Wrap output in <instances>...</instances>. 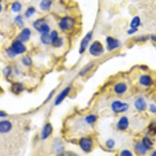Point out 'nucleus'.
I'll return each instance as SVG.
<instances>
[{
	"label": "nucleus",
	"mask_w": 156,
	"mask_h": 156,
	"mask_svg": "<svg viewBox=\"0 0 156 156\" xmlns=\"http://www.w3.org/2000/svg\"><path fill=\"white\" fill-rule=\"evenodd\" d=\"M27 51V48L23 43L20 40H16L12 42L11 47L7 49V54L9 57H14L17 55L24 53Z\"/></svg>",
	"instance_id": "1"
},
{
	"label": "nucleus",
	"mask_w": 156,
	"mask_h": 156,
	"mask_svg": "<svg viewBox=\"0 0 156 156\" xmlns=\"http://www.w3.org/2000/svg\"><path fill=\"white\" fill-rule=\"evenodd\" d=\"M76 24L74 18L69 16H65L58 22V27L62 31L66 32L72 30Z\"/></svg>",
	"instance_id": "2"
},
{
	"label": "nucleus",
	"mask_w": 156,
	"mask_h": 156,
	"mask_svg": "<svg viewBox=\"0 0 156 156\" xmlns=\"http://www.w3.org/2000/svg\"><path fill=\"white\" fill-rule=\"evenodd\" d=\"M89 53L94 57H99L105 52V48L102 43L99 41H93L89 46Z\"/></svg>",
	"instance_id": "3"
},
{
	"label": "nucleus",
	"mask_w": 156,
	"mask_h": 156,
	"mask_svg": "<svg viewBox=\"0 0 156 156\" xmlns=\"http://www.w3.org/2000/svg\"><path fill=\"white\" fill-rule=\"evenodd\" d=\"M33 27L37 31H38L41 34L49 33L50 31V26L44 18H39V19L36 20L33 23Z\"/></svg>",
	"instance_id": "4"
},
{
	"label": "nucleus",
	"mask_w": 156,
	"mask_h": 156,
	"mask_svg": "<svg viewBox=\"0 0 156 156\" xmlns=\"http://www.w3.org/2000/svg\"><path fill=\"white\" fill-rule=\"evenodd\" d=\"M78 144L82 151L85 153H89L91 151L94 146L93 139L90 136H83L78 140Z\"/></svg>",
	"instance_id": "5"
},
{
	"label": "nucleus",
	"mask_w": 156,
	"mask_h": 156,
	"mask_svg": "<svg viewBox=\"0 0 156 156\" xmlns=\"http://www.w3.org/2000/svg\"><path fill=\"white\" fill-rule=\"evenodd\" d=\"M111 109L115 113H123L128 111L129 105L126 102H123L119 100H115L111 103Z\"/></svg>",
	"instance_id": "6"
},
{
	"label": "nucleus",
	"mask_w": 156,
	"mask_h": 156,
	"mask_svg": "<svg viewBox=\"0 0 156 156\" xmlns=\"http://www.w3.org/2000/svg\"><path fill=\"white\" fill-rule=\"evenodd\" d=\"M105 42H106L107 50L109 51L118 49L121 46V42L119 41V40L112 37V36H108L105 39Z\"/></svg>",
	"instance_id": "7"
},
{
	"label": "nucleus",
	"mask_w": 156,
	"mask_h": 156,
	"mask_svg": "<svg viewBox=\"0 0 156 156\" xmlns=\"http://www.w3.org/2000/svg\"><path fill=\"white\" fill-rule=\"evenodd\" d=\"M92 37H93V32L90 31L88 32L85 36H84V37H83V39H82V41L80 44V48H79V53H80V55L85 52L86 49L87 48L90 41H91V39H92Z\"/></svg>",
	"instance_id": "8"
},
{
	"label": "nucleus",
	"mask_w": 156,
	"mask_h": 156,
	"mask_svg": "<svg viewBox=\"0 0 156 156\" xmlns=\"http://www.w3.org/2000/svg\"><path fill=\"white\" fill-rule=\"evenodd\" d=\"M70 90H71L70 87H65V88H64L63 90H62V91H61V92L58 94V96H57L56 98H55V100L54 105H55V106L60 105L61 103H62V101L65 100V98H66L69 95V92H70Z\"/></svg>",
	"instance_id": "9"
},
{
	"label": "nucleus",
	"mask_w": 156,
	"mask_h": 156,
	"mask_svg": "<svg viewBox=\"0 0 156 156\" xmlns=\"http://www.w3.org/2000/svg\"><path fill=\"white\" fill-rule=\"evenodd\" d=\"M52 131H53V126H52V125H51L50 122H47V123H45L44 126H43L41 132V140H46L47 138H48V137L50 136V135L52 133Z\"/></svg>",
	"instance_id": "10"
},
{
	"label": "nucleus",
	"mask_w": 156,
	"mask_h": 156,
	"mask_svg": "<svg viewBox=\"0 0 156 156\" xmlns=\"http://www.w3.org/2000/svg\"><path fill=\"white\" fill-rule=\"evenodd\" d=\"M127 84L125 82H118L114 85V92L118 95H122L127 91Z\"/></svg>",
	"instance_id": "11"
},
{
	"label": "nucleus",
	"mask_w": 156,
	"mask_h": 156,
	"mask_svg": "<svg viewBox=\"0 0 156 156\" xmlns=\"http://www.w3.org/2000/svg\"><path fill=\"white\" fill-rule=\"evenodd\" d=\"M139 83L143 87H151L153 84V79L150 75L143 74L140 75L139 77Z\"/></svg>",
	"instance_id": "12"
},
{
	"label": "nucleus",
	"mask_w": 156,
	"mask_h": 156,
	"mask_svg": "<svg viewBox=\"0 0 156 156\" xmlns=\"http://www.w3.org/2000/svg\"><path fill=\"white\" fill-rule=\"evenodd\" d=\"M133 105H134L135 108L137 111H140V112H143L147 108V103H146L145 100L143 97L137 98L134 101Z\"/></svg>",
	"instance_id": "13"
},
{
	"label": "nucleus",
	"mask_w": 156,
	"mask_h": 156,
	"mask_svg": "<svg viewBox=\"0 0 156 156\" xmlns=\"http://www.w3.org/2000/svg\"><path fill=\"white\" fill-rule=\"evenodd\" d=\"M129 121L127 117L125 115H122L119 119L118 122L116 123L117 129L119 130H126L128 127H129Z\"/></svg>",
	"instance_id": "14"
},
{
	"label": "nucleus",
	"mask_w": 156,
	"mask_h": 156,
	"mask_svg": "<svg viewBox=\"0 0 156 156\" xmlns=\"http://www.w3.org/2000/svg\"><path fill=\"white\" fill-rule=\"evenodd\" d=\"M12 128V122L9 120L0 121V133H9Z\"/></svg>",
	"instance_id": "15"
},
{
	"label": "nucleus",
	"mask_w": 156,
	"mask_h": 156,
	"mask_svg": "<svg viewBox=\"0 0 156 156\" xmlns=\"http://www.w3.org/2000/svg\"><path fill=\"white\" fill-rule=\"evenodd\" d=\"M30 36H31V30L30 28H26L23 29L22 31L19 34V40L22 42H26L30 39Z\"/></svg>",
	"instance_id": "16"
},
{
	"label": "nucleus",
	"mask_w": 156,
	"mask_h": 156,
	"mask_svg": "<svg viewBox=\"0 0 156 156\" xmlns=\"http://www.w3.org/2000/svg\"><path fill=\"white\" fill-rule=\"evenodd\" d=\"M135 151L138 154H141V155H144L147 153V148L145 147V146L144 145V144L142 143V141H137L135 144Z\"/></svg>",
	"instance_id": "17"
},
{
	"label": "nucleus",
	"mask_w": 156,
	"mask_h": 156,
	"mask_svg": "<svg viewBox=\"0 0 156 156\" xmlns=\"http://www.w3.org/2000/svg\"><path fill=\"white\" fill-rule=\"evenodd\" d=\"M52 5V0H41L39 4V7L42 11H48Z\"/></svg>",
	"instance_id": "18"
},
{
	"label": "nucleus",
	"mask_w": 156,
	"mask_h": 156,
	"mask_svg": "<svg viewBox=\"0 0 156 156\" xmlns=\"http://www.w3.org/2000/svg\"><path fill=\"white\" fill-rule=\"evenodd\" d=\"M23 90H24V86L21 83H12V87H11V90L16 94H20L21 92H23Z\"/></svg>",
	"instance_id": "19"
},
{
	"label": "nucleus",
	"mask_w": 156,
	"mask_h": 156,
	"mask_svg": "<svg viewBox=\"0 0 156 156\" xmlns=\"http://www.w3.org/2000/svg\"><path fill=\"white\" fill-rule=\"evenodd\" d=\"M40 41L44 45H49L51 44V35L49 33H45V34H41L40 36Z\"/></svg>",
	"instance_id": "20"
},
{
	"label": "nucleus",
	"mask_w": 156,
	"mask_h": 156,
	"mask_svg": "<svg viewBox=\"0 0 156 156\" xmlns=\"http://www.w3.org/2000/svg\"><path fill=\"white\" fill-rule=\"evenodd\" d=\"M98 120V116L94 114H89L84 118V121L87 124L92 125L94 124Z\"/></svg>",
	"instance_id": "21"
},
{
	"label": "nucleus",
	"mask_w": 156,
	"mask_h": 156,
	"mask_svg": "<svg viewBox=\"0 0 156 156\" xmlns=\"http://www.w3.org/2000/svg\"><path fill=\"white\" fill-rule=\"evenodd\" d=\"M140 25V18L138 16H136L131 20L130 23H129V27L130 28H137Z\"/></svg>",
	"instance_id": "22"
},
{
	"label": "nucleus",
	"mask_w": 156,
	"mask_h": 156,
	"mask_svg": "<svg viewBox=\"0 0 156 156\" xmlns=\"http://www.w3.org/2000/svg\"><path fill=\"white\" fill-rule=\"evenodd\" d=\"M94 66V63H90L88 64V65H87L86 66H84V67L83 68V69H81V70L79 72V76H84V75L87 74V73H89L91 69H92V68Z\"/></svg>",
	"instance_id": "23"
},
{
	"label": "nucleus",
	"mask_w": 156,
	"mask_h": 156,
	"mask_svg": "<svg viewBox=\"0 0 156 156\" xmlns=\"http://www.w3.org/2000/svg\"><path fill=\"white\" fill-rule=\"evenodd\" d=\"M63 44H64V40L63 38L61 37H58L56 40H55V41L51 42V45L55 48H61V47L63 46Z\"/></svg>",
	"instance_id": "24"
},
{
	"label": "nucleus",
	"mask_w": 156,
	"mask_h": 156,
	"mask_svg": "<svg viewBox=\"0 0 156 156\" xmlns=\"http://www.w3.org/2000/svg\"><path fill=\"white\" fill-rule=\"evenodd\" d=\"M142 143L144 144L147 150H150L153 146V142L151 139L149 138L148 136H144L143 140H142Z\"/></svg>",
	"instance_id": "25"
},
{
	"label": "nucleus",
	"mask_w": 156,
	"mask_h": 156,
	"mask_svg": "<svg viewBox=\"0 0 156 156\" xmlns=\"http://www.w3.org/2000/svg\"><path fill=\"white\" fill-rule=\"evenodd\" d=\"M21 62L25 66H31L32 63H33L32 58H30V56H28V55L23 56L21 59Z\"/></svg>",
	"instance_id": "26"
},
{
	"label": "nucleus",
	"mask_w": 156,
	"mask_h": 156,
	"mask_svg": "<svg viewBox=\"0 0 156 156\" xmlns=\"http://www.w3.org/2000/svg\"><path fill=\"white\" fill-rule=\"evenodd\" d=\"M36 12V9L34 7H33V6H30V7H28L27 9V10L25 11V16L27 18H30L34 14V12Z\"/></svg>",
	"instance_id": "27"
},
{
	"label": "nucleus",
	"mask_w": 156,
	"mask_h": 156,
	"mask_svg": "<svg viewBox=\"0 0 156 156\" xmlns=\"http://www.w3.org/2000/svg\"><path fill=\"white\" fill-rule=\"evenodd\" d=\"M12 10L15 12H19L22 9L21 3H20L19 2H14L12 4V7H11Z\"/></svg>",
	"instance_id": "28"
},
{
	"label": "nucleus",
	"mask_w": 156,
	"mask_h": 156,
	"mask_svg": "<svg viewBox=\"0 0 156 156\" xmlns=\"http://www.w3.org/2000/svg\"><path fill=\"white\" fill-rule=\"evenodd\" d=\"M147 129H148V133H150L152 136H154L156 134V123L155 122H151V124L149 125L148 127H147Z\"/></svg>",
	"instance_id": "29"
},
{
	"label": "nucleus",
	"mask_w": 156,
	"mask_h": 156,
	"mask_svg": "<svg viewBox=\"0 0 156 156\" xmlns=\"http://www.w3.org/2000/svg\"><path fill=\"white\" fill-rule=\"evenodd\" d=\"M14 21L15 23L17 25H19V26H23V18L21 15H18V16H16L14 19Z\"/></svg>",
	"instance_id": "30"
},
{
	"label": "nucleus",
	"mask_w": 156,
	"mask_h": 156,
	"mask_svg": "<svg viewBox=\"0 0 156 156\" xmlns=\"http://www.w3.org/2000/svg\"><path fill=\"white\" fill-rule=\"evenodd\" d=\"M105 146H106L108 148L112 149L115 147V140L113 139H108L105 142Z\"/></svg>",
	"instance_id": "31"
},
{
	"label": "nucleus",
	"mask_w": 156,
	"mask_h": 156,
	"mask_svg": "<svg viewBox=\"0 0 156 156\" xmlns=\"http://www.w3.org/2000/svg\"><path fill=\"white\" fill-rule=\"evenodd\" d=\"M57 156H78L76 153L73 152V151H62L59 152Z\"/></svg>",
	"instance_id": "32"
},
{
	"label": "nucleus",
	"mask_w": 156,
	"mask_h": 156,
	"mask_svg": "<svg viewBox=\"0 0 156 156\" xmlns=\"http://www.w3.org/2000/svg\"><path fill=\"white\" fill-rule=\"evenodd\" d=\"M50 35H51V42L55 41V40H56V39L58 38V37H59V36H58V31H57V30H52V31H51V33H50Z\"/></svg>",
	"instance_id": "33"
},
{
	"label": "nucleus",
	"mask_w": 156,
	"mask_h": 156,
	"mask_svg": "<svg viewBox=\"0 0 156 156\" xmlns=\"http://www.w3.org/2000/svg\"><path fill=\"white\" fill-rule=\"evenodd\" d=\"M119 156H133V153L129 150H127V149H125V150H122V151H120L119 153Z\"/></svg>",
	"instance_id": "34"
},
{
	"label": "nucleus",
	"mask_w": 156,
	"mask_h": 156,
	"mask_svg": "<svg viewBox=\"0 0 156 156\" xmlns=\"http://www.w3.org/2000/svg\"><path fill=\"white\" fill-rule=\"evenodd\" d=\"M54 94H55V90H51V92L49 93V94H48V97H47L46 100H45V101H44V103H46V102H48V101H50V100L51 99V98L53 97Z\"/></svg>",
	"instance_id": "35"
},
{
	"label": "nucleus",
	"mask_w": 156,
	"mask_h": 156,
	"mask_svg": "<svg viewBox=\"0 0 156 156\" xmlns=\"http://www.w3.org/2000/svg\"><path fill=\"white\" fill-rule=\"evenodd\" d=\"M136 32H137V28H129L127 30V34H129V35H133V34H134Z\"/></svg>",
	"instance_id": "36"
},
{
	"label": "nucleus",
	"mask_w": 156,
	"mask_h": 156,
	"mask_svg": "<svg viewBox=\"0 0 156 156\" xmlns=\"http://www.w3.org/2000/svg\"><path fill=\"white\" fill-rule=\"evenodd\" d=\"M3 73L5 75V76H9L11 73V68L9 66H7L5 67V69H3Z\"/></svg>",
	"instance_id": "37"
},
{
	"label": "nucleus",
	"mask_w": 156,
	"mask_h": 156,
	"mask_svg": "<svg viewBox=\"0 0 156 156\" xmlns=\"http://www.w3.org/2000/svg\"><path fill=\"white\" fill-rule=\"evenodd\" d=\"M147 38L148 37L147 36H140V37H136V40H137V41H147Z\"/></svg>",
	"instance_id": "38"
},
{
	"label": "nucleus",
	"mask_w": 156,
	"mask_h": 156,
	"mask_svg": "<svg viewBox=\"0 0 156 156\" xmlns=\"http://www.w3.org/2000/svg\"><path fill=\"white\" fill-rule=\"evenodd\" d=\"M149 110H150V112H151V113H156V105L151 104V105H150Z\"/></svg>",
	"instance_id": "39"
},
{
	"label": "nucleus",
	"mask_w": 156,
	"mask_h": 156,
	"mask_svg": "<svg viewBox=\"0 0 156 156\" xmlns=\"http://www.w3.org/2000/svg\"><path fill=\"white\" fill-rule=\"evenodd\" d=\"M7 115V114L5 113L3 111H0V117H5Z\"/></svg>",
	"instance_id": "40"
},
{
	"label": "nucleus",
	"mask_w": 156,
	"mask_h": 156,
	"mask_svg": "<svg viewBox=\"0 0 156 156\" xmlns=\"http://www.w3.org/2000/svg\"><path fill=\"white\" fill-rule=\"evenodd\" d=\"M151 40H152L153 41H154V42H156V35H152L151 37Z\"/></svg>",
	"instance_id": "41"
},
{
	"label": "nucleus",
	"mask_w": 156,
	"mask_h": 156,
	"mask_svg": "<svg viewBox=\"0 0 156 156\" xmlns=\"http://www.w3.org/2000/svg\"><path fill=\"white\" fill-rule=\"evenodd\" d=\"M150 156H156V151H153V152L151 153V154Z\"/></svg>",
	"instance_id": "42"
},
{
	"label": "nucleus",
	"mask_w": 156,
	"mask_h": 156,
	"mask_svg": "<svg viewBox=\"0 0 156 156\" xmlns=\"http://www.w3.org/2000/svg\"><path fill=\"white\" fill-rule=\"evenodd\" d=\"M1 11H2V5H0V12H1Z\"/></svg>",
	"instance_id": "43"
},
{
	"label": "nucleus",
	"mask_w": 156,
	"mask_h": 156,
	"mask_svg": "<svg viewBox=\"0 0 156 156\" xmlns=\"http://www.w3.org/2000/svg\"><path fill=\"white\" fill-rule=\"evenodd\" d=\"M2 2V0H0V2Z\"/></svg>",
	"instance_id": "44"
}]
</instances>
